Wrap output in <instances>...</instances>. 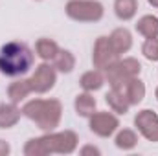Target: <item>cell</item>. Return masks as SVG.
Here are the masks:
<instances>
[{
    "instance_id": "obj_15",
    "label": "cell",
    "mask_w": 158,
    "mask_h": 156,
    "mask_svg": "<svg viewBox=\"0 0 158 156\" xmlns=\"http://www.w3.org/2000/svg\"><path fill=\"white\" fill-rule=\"evenodd\" d=\"M138 9V0H116L114 2V11L119 20H131L136 15Z\"/></svg>"
},
{
    "instance_id": "obj_8",
    "label": "cell",
    "mask_w": 158,
    "mask_h": 156,
    "mask_svg": "<svg viewBox=\"0 0 158 156\" xmlns=\"http://www.w3.org/2000/svg\"><path fill=\"white\" fill-rule=\"evenodd\" d=\"M55 79H57V76H55V68L50 66V64H46V63H42V64L37 66L35 74H33L31 79H30L31 90H33V92H39V94H44V92H48V90L53 88Z\"/></svg>"
},
{
    "instance_id": "obj_6",
    "label": "cell",
    "mask_w": 158,
    "mask_h": 156,
    "mask_svg": "<svg viewBox=\"0 0 158 156\" xmlns=\"http://www.w3.org/2000/svg\"><path fill=\"white\" fill-rule=\"evenodd\" d=\"M119 127L118 117L110 112H94L90 116V130L98 134L99 138H109L112 136Z\"/></svg>"
},
{
    "instance_id": "obj_11",
    "label": "cell",
    "mask_w": 158,
    "mask_h": 156,
    "mask_svg": "<svg viewBox=\"0 0 158 156\" xmlns=\"http://www.w3.org/2000/svg\"><path fill=\"white\" fill-rule=\"evenodd\" d=\"M110 40V44H112V48H114V51L116 53H125V51H129L131 50V46H132V37H131V33L125 30V28H118V30H114L112 31V35L109 37Z\"/></svg>"
},
{
    "instance_id": "obj_1",
    "label": "cell",
    "mask_w": 158,
    "mask_h": 156,
    "mask_svg": "<svg viewBox=\"0 0 158 156\" xmlns=\"http://www.w3.org/2000/svg\"><path fill=\"white\" fill-rule=\"evenodd\" d=\"M33 66V53L22 42H7L0 48V72L7 77H19Z\"/></svg>"
},
{
    "instance_id": "obj_19",
    "label": "cell",
    "mask_w": 158,
    "mask_h": 156,
    "mask_svg": "<svg viewBox=\"0 0 158 156\" xmlns=\"http://www.w3.org/2000/svg\"><path fill=\"white\" fill-rule=\"evenodd\" d=\"M105 101L109 103V107L112 109V112H116V114H127V110H129V101L119 94L118 90H110L107 96H105Z\"/></svg>"
},
{
    "instance_id": "obj_20",
    "label": "cell",
    "mask_w": 158,
    "mask_h": 156,
    "mask_svg": "<svg viewBox=\"0 0 158 156\" xmlns=\"http://www.w3.org/2000/svg\"><path fill=\"white\" fill-rule=\"evenodd\" d=\"M81 86L85 92H94V90H99L103 86V76L98 72V70H90L86 74L81 76Z\"/></svg>"
},
{
    "instance_id": "obj_5",
    "label": "cell",
    "mask_w": 158,
    "mask_h": 156,
    "mask_svg": "<svg viewBox=\"0 0 158 156\" xmlns=\"http://www.w3.org/2000/svg\"><path fill=\"white\" fill-rule=\"evenodd\" d=\"M140 70H142V66L136 59H123V61L112 63L109 68H105V76L112 86V84H118V83L127 81L131 77H138Z\"/></svg>"
},
{
    "instance_id": "obj_14",
    "label": "cell",
    "mask_w": 158,
    "mask_h": 156,
    "mask_svg": "<svg viewBox=\"0 0 158 156\" xmlns=\"http://www.w3.org/2000/svg\"><path fill=\"white\" fill-rule=\"evenodd\" d=\"M136 30L138 33H142L145 39H153V37H158V18L153 17V15H145L138 20L136 24Z\"/></svg>"
},
{
    "instance_id": "obj_7",
    "label": "cell",
    "mask_w": 158,
    "mask_h": 156,
    "mask_svg": "<svg viewBox=\"0 0 158 156\" xmlns=\"http://www.w3.org/2000/svg\"><path fill=\"white\" fill-rule=\"evenodd\" d=\"M92 61H94V66L96 68H101V70L109 68L112 63L118 61V53L114 51V48H112L109 37H99V39L96 40Z\"/></svg>"
},
{
    "instance_id": "obj_2",
    "label": "cell",
    "mask_w": 158,
    "mask_h": 156,
    "mask_svg": "<svg viewBox=\"0 0 158 156\" xmlns=\"http://www.w3.org/2000/svg\"><path fill=\"white\" fill-rule=\"evenodd\" d=\"M61 103L57 99H33L22 109V114L35 121L42 130H53L61 121Z\"/></svg>"
},
{
    "instance_id": "obj_25",
    "label": "cell",
    "mask_w": 158,
    "mask_h": 156,
    "mask_svg": "<svg viewBox=\"0 0 158 156\" xmlns=\"http://www.w3.org/2000/svg\"><path fill=\"white\" fill-rule=\"evenodd\" d=\"M147 2H149L153 7H158V0H147Z\"/></svg>"
},
{
    "instance_id": "obj_18",
    "label": "cell",
    "mask_w": 158,
    "mask_h": 156,
    "mask_svg": "<svg viewBox=\"0 0 158 156\" xmlns=\"http://www.w3.org/2000/svg\"><path fill=\"white\" fill-rule=\"evenodd\" d=\"M35 51L42 61H53V57L59 53V46L50 39H39L35 44Z\"/></svg>"
},
{
    "instance_id": "obj_13",
    "label": "cell",
    "mask_w": 158,
    "mask_h": 156,
    "mask_svg": "<svg viewBox=\"0 0 158 156\" xmlns=\"http://www.w3.org/2000/svg\"><path fill=\"white\" fill-rule=\"evenodd\" d=\"M31 92H33V90H31L30 79H28V81H26V79L15 81V83H11L9 88H7V96H9L11 103H19V101H22V99L28 97V94H31Z\"/></svg>"
},
{
    "instance_id": "obj_4",
    "label": "cell",
    "mask_w": 158,
    "mask_h": 156,
    "mask_svg": "<svg viewBox=\"0 0 158 156\" xmlns=\"http://www.w3.org/2000/svg\"><path fill=\"white\" fill-rule=\"evenodd\" d=\"M66 15L79 22H96L103 17V6L96 0H70Z\"/></svg>"
},
{
    "instance_id": "obj_26",
    "label": "cell",
    "mask_w": 158,
    "mask_h": 156,
    "mask_svg": "<svg viewBox=\"0 0 158 156\" xmlns=\"http://www.w3.org/2000/svg\"><path fill=\"white\" fill-rule=\"evenodd\" d=\"M156 99H158V88H156Z\"/></svg>"
},
{
    "instance_id": "obj_10",
    "label": "cell",
    "mask_w": 158,
    "mask_h": 156,
    "mask_svg": "<svg viewBox=\"0 0 158 156\" xmlns=\"http://www.w3.org/2000/svg\"><path fill=\"white\" fill-rule=\"evenodd\" d=\"M112 88L118 90L119 94L129 101V105H138L145 96V86L138 77H131L127 81L118 83V84H112Z\"/></svg>"
},
{
    "instance_id": "obj_24",
    "label": "cell",
    "mask_w": 158,
    "mask_h": 156,
    "mask_svg": "<svg viewBox=\"0 0 158 156\" xmlns=\"http://www.w3.org/2000/svg\"><path fill=\"white\" fill-rule=\"evenodd\" d=\"M9 151H11L9 143H7V142H4V140H0V156H7V154H9Z\"/></svg>"
},
{
    "instance_id": "obj_22",
    "label": "cell",
    "mask_w": 158,
    "mask_h": 156,
    "mask_svg": "<svg viewBox=\"0 0 158 156\" xmlns=\"http://www.w3.org/2000/svg\"><path fill=\"white\" fill-rule=\"evenodd\" d=\"M142 53L149 59V61H158V37L147 39L142 46Z\"/></svg>"
},
{
    "instance_id": "obj_12",
    "label": "cell",
    "mask_w": 158,
    "mask_h": 156,
    "mask_svg": "<svg viewBox=\"0 0 158 156\" xmlns=\"http://www.w3.org/2000/svg\"><path fill=\"white\" fill-rule=\"evenodd\" d=\"M20 109L15 107V103H0V129H9L20 119Z\"/></svg>"
},
{
    "instance_id": "obj_23",
    "label": "cell",
    "mask_w": 158,
    "mask_h": 156,
    "mask_svg": "<svg viewBox=\"0 0 158 156\" xmlns=\"http://www.w3.org/2000/svg\"><path fill=\"white\" fill-rule=\"evenodd\" d=\"M81 154L83 156H86V154H99V149H98V147H92V145H86V147H83V149H81Z\"/></svg>"
},
{
    "instance_id": "obj_21",
    "label": "cell",
    "mask_w": 158,
    "mask_h": 156,
    "mask_svg": "<svg viewBox=\"0 0 158 156\" xmlns=\"http://www.w3.org/2000/svg\"><path fill=\"white\" fill-rule=\"evenodd\" d=\"M136 143H138V138H136V134H134L132 130H129V129H123L121 132H118V136H116V147H118V149L131 151V149H134Z\"/></svg>"
},
{
    "instance_id": "obj_17",
    "label": "cell",
    "mask_w": 158,
    "mask_h": 156,
    "mask_svg": "<svg viewBox=\"0 0 158 156\" xmlns=\"http://www.w3.org/2000/svg\"><path fill=\"white\" fill-rule=\"evenodd\" d=\"M74 66H76V57L70 51H66V50H59V53L53 57V68L63 72V74L72 72Z\"/></svg>"
},
{
    "instance_id": "obj_9",
    "label": "cell",
    "mask_w": 158,
    "mask_h": 156,
    "mask_svg": "<svg viewBox=\"0 0 158 156\" xmlns=\"http://www.w3.org/2000/svg\"><path fill=\"white\" fill-rule=\"evenodd\" d=\"M134 125L138 127V130L142 132V136L149 142H158V116L145 109L142 112H138V116L134 117Z\"/></svg>"
},
{
    "instance_id": "obj_3",
    "label": "cell",
    "mask_w": 158,
    "mask_h": 156,
    "mask_svg": "<svg viewBox=\"0 0 158 156\" xmlns=\"http://www.w3.org/2000/svg\"><path fill=\"white\" fill-rule=\"evenodd\" d=\"M44 154H70L76 151L77 147V134L72 130H64V132H55V134H46L39 138Z\"/></svg>"
},
{
    "instance_id": "obj_16",
    "label": "cell",
    "mask_w": 158,
    "mask_h": 156,
    "mask_svg": "<svg viewBox=\"0 0 158 156\" xmlns=\"http://www.w3.org/2000/svg\"><path fill=\"white\" fill-rule=\"evenodd\" d=\"M96 110V99L86 92V94H79L76 97V112L81 117H90Z\"/></svg>"
}]
</instances>
